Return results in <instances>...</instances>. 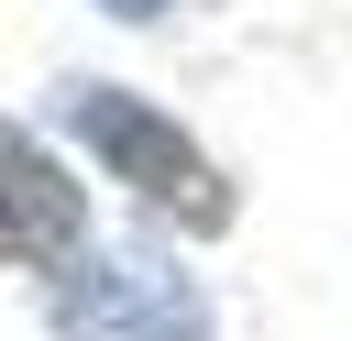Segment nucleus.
I'll list each match as a JSON object with an SVG mask.
<instances>
[{"mask_svg":"<svg viewBox=\"0 0 352 341\" xmlns=\"http://www.w3.org/2000/svg\"><path fill=\"white\" fill-rule=\"evenodd\" d=\"M77 242H88V187L22 121H0V264H55Z\"/></svg>","mask_w":352,"mask_h":341,"instance_id":"nucleus-3","label":"nucleus"},{"mask_svg":"<svg viewBox=\"0 0 352 341\" xmlns=\"http://www.w3.org/2000/svg\"><path fill=\"white\" fill-rule=\"evenodd\" d=\"M44 330H55V341H220L198 275H187L154 231L55 253V275H44Z\"/></svg>","mask_w":352,"mask_h":341,"instance_id":"nucleus-1","label":"nucleus"},{"mask_svg":"<svg viewBox=\"0 0 352 341\" xmlns=\"http://www.w3.org/2000/svg\"><path fill=\"white\" fill-rule=\"evenodd\" d=\"M88 11H110V22H165L176 0H88Z\"/></svg>","mask_w":352,"mask_h":341,"instance_id":"nucleus-4","label":"nucleus"},{"mask_svg":"<svg viewBox=\"0 0 352 341\" xmlns=\"http://www.w3.org/2000/svg\"><path fill=\"white\" fill-rule=\"evenodd\" d=\"M55 121L110 165V187L154 198L165 220H198V231H220V220H231L220 165H209V154H198V132H187L176 110H154L143 88H121V77H55Z\"/></svg>","mask_w":352,"mask_h":341,"instance_id":"nucleus-2","label":"nucleus"}]
</instances>
